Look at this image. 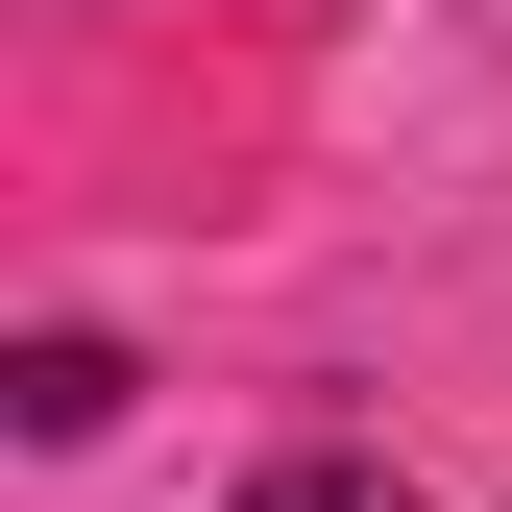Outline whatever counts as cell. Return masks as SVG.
<instances>
[{"label":"cell","instance_id":"6da1fadb","mask_svg":"<svg viewBox=\"0 0 512 512\" xmlns=\"http://www.w3.org/2000/svg\"><path fill=\"white\" fill-rule=\"evenodd\" d=\"M0 391H25V439H98V415H122V342H25Z\"/></svg>","mask_w":512,"mask_h":512},{"label":"cell","instance_id":"7a4b0ae2","mask_svg":"<svg viewBox=\"0 0 512 512\" xmlns=\"http://www.w3.org/2000/svg\"><path fill=\"white\" fill-rule=\"evenodd\" d=\"M244 512H415V464H366V439H293V464L244 488Z\"/></svg>","mask_w":512,"mask_h":512}]
</instances>
